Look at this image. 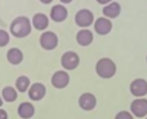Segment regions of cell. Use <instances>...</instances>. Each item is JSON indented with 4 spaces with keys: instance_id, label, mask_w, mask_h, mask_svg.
<instances>
[{
    "instance_id": "obj_10",
    "label": "cell",
    "mask_w": 147,
    "mask_h": 119,
    "mask_svg": "<svg viewBox=\"0 0 147 119\" xmlns=\"http://www.w3.org/2000/svg\"><path fill=\"white\" fill-rule=\"evenodd\" d=\"M96 105H97V99L90 92H85V93H83L79 97V106L83 110H85V112L93 110L96 107Z\"/></svg>"
},
{
    "instance_id": "obj_7",
    "label": "cell",
    "mask_w": 147,
    "mask_h": 119,
    "mask_svg": "<svg viewBox=\"0 0 147 119\" xmlns=\"http://www.w3.org/2000/svg\"><path fill=\"white\" fill-rule=\"evenodd\" d=\"M130 113L133 114V117H137V118L147 117V100L145 97L136 99L130 104Z\"/></svg>"
},
{
    "instance_id": "obj_14",
    "label": "cell",
    "mask_w": 147,
    "mask_h": 119,
    "mask_svg": "<svg viewBox=\"0 0 147 119\" xmlns=\"http://www.w3.org/2000/svg\"><path fill=\"white\" fill-rule=\"evenodd\" d=\"M121 12V7L117 1H111L110 4L105 5L103 9H102V13L105 14V17L111 20V18H117Z\"/></svg>"
},
{
    "instance_id": "obj_15",
    "label": "cell",
    "mask_w": 147,
    "mask_h": 119,
    "mask_svg": "<svg viewBox=\"0 0 147 119\" xmlns=\"http://www.w3.org/2000/svg\"><path fill=\"white\" fill-rule=\"evenodd\" d=\"M17 113H18V115H20V118L30 119V118L34 117V114H35V106H34L30 101L21 102L18 109H17Z\"/></svg>"
},
{
    "instance_id": "obj_24",
    "label": "cell",
    "mask_w": 147,
    "mask_h": 119,
    "mask_svg": "<svg viewBox=\"0 0 147 119\" xmlns=\"http://www.w3.org/2000/svg\"><path fill=\"white\" fill-rule=\"evenodd\" d=\"M52 1L53 0H40V3H43V4H51Z\"/></svg>"
},
{
    "instance_id": "obj_5",
    "label": "cell",
    "mask_w": 147,
    "mask_h": 119,
    "mask_svg": "<svg viewBox=\"0 0 147 119\" xmlns=\"http://www.w3.org/2000/svg\"><path fill=\"white\" fill-rule=\"evenodd\" d=\"M75 23L81 29H88L90 25L94 23V16L86 8L80 9L78 13L75 14Z\"/></svg>"
},
{
    "instance_id": "obj_28",
    "label": "cell",
    "mask_w": 147,
    "mask_h": 119,
    "mask_svg": "<svg viewBox=\"0 0 147 119\" xmlns=\"http://www.w3.org/2000/svg\"><path fill=\"white\" fill-rule=\"evenodd\" d=\"M146 119H147V117H146Z\"/></svg>"
},
{
    "instance_id": "obj_23",
    "label": "cell",
    "mask_w": 147,
    "mask_h": 119,
    "mask_svg": "<svg viewBox=\"0 0 147 119\" xmlns=\"http://www.w3.org/2000/svg\"><path fill=\"white\" fill-rule=\"evenodd\" d=\"M111 1H114V0H97V3H99V4H103V5L110 4Z\"/></svg>"
},
{
    "instance_id": "obj_6",
    "label": "cell",
    "mask_w": 147,
    "mask_h": 119,
    "mask_svg": "<svg viewBox=\"0 0 147 119\" xmlns=\"http://www.w3.org/2000/svg\"><path fill=\"white\" fill-rule=\"evenodd\" d=\"M52 86L57 89H63L69 86L70 83V75L66 70H58L52 75Z\"/></svg>"
},
{
    "instance_id": "obj_2",
    "label": "cell",
    "mask_w": 147,
    "mask_h": 119,
    "mask_svg": "<svg viewBox=\"0 0 147 119\" xmlns=\"http://www.w3.org/2000/svg\"><path fill=\"white\" fill-rule=\"evenodd\" d=\"M96 73L98 76L103 79H110L116 74V65L111 58H107V57H103V58L98 60L96 63Z\"/></svg>"
},
{
    "instance_id": "obj_4",
    "label": "cell",
    "mask_w": 147,
    "mask_h": 119,
    "mask_svg": "<svg viewBox=\"0 0 147 119\" xmlns=\"http://www.w3.org/2000/svg\"><path fill=\"white\" fill-rule=\"evenodd\" d=\"M79 63H80V57H79V54L74 51L65 52L61 57V65L66 71L75 70V69L79 66Z\"/></svg>"
},
{
    "instance_id": "obj_9",
    "label": "cell",
    "mask_w": 147,
    "mask_h": 119,
    "mask_svg": "<svg viewBox=\"0 0 147 119\" xmlns=\"http://www.w3.org/2000/svg\"><path fill=\"white\" fill-rule=\"evenodd\" d=\"M27 93L31 101H40V100H43L45 97L47 88L43 83H34L30 86Z\"/></svg>"
},
{
    "instance_id": "obj_19",
    "label": "cell",
    "mask_w": 147,
    "mask_h": 119,
    "mask_svg": "<svg viewBox=\"0 0 147 119\" xmlns=\"http://www.w3.org/2000/svg\"><path fill=\"white\" fill-rule=\"evenodd\" d=\"M1 97H3V101H7V102H14L16 100L18 99V92L14 87L12 86H7L3 88L1 91Z\"/></svg>"
},
{
    "instance_id": "obj_20",
    "label": "cell",
    "mask_w": 147,
    "mask_h": 119,
    "mask_svg": "<svg viewBox=\"0 0 147 119\" xmlns=\"http://www.w3.org/2000/svg\"><path fill=\"white\" fill-rule=\"evenodd\" d=\"M10 40V34L8 31L0 29V47H5Z\"/></svg>"
},
{
    "instance_id": "obj_18",
    "label": "cell",
    "mask_w": 147,
    "mask_h": 119,
    "mask_svg": "<svg viewBox=\"0 0 147 119\" xmlns=\"http://www.w3.org/2000/svg\"><path fill=\"white\" fill-rule=\"evenodd\" d=\"M31 86V82L30 78L26 75H20L17 79H16V83H14V88L17 89V92L20 93H25V92L28 91Z\"/></svg>"
},
{
    "instance_id": "obj_17",
    "label": "cell",
    "mask_w": 147,
    "mask_h": 119,
    "mask_svg": "<svg viewBox=\"0 0 147 119\" xmlns=\"http://www.w3.org/2000/svg\"><path fill=\"white\" fill-rule=\"evenodd\" d=\"M7 61L10 65H20L23 61V52L17 47H13L7 52Z\"/></svg>"
},
{
    "instance_id": "obj_22",
    "label": "cell",
    "mask_w": 147,
    "mask_h": 119,
    "mask_svg": "<svg viewBox=\"0 0 147 119\" xmlns=\"http://www.w3.org/2000/svg\"><path fill=\"white\" fill-rule=\"evenodd\" d=\"M0 119H8V113L3 107H0Z\"/></svg>"
},
{
    "instance_id": "obj_26",
    "label": "cell",
    "mask_w": 147,
    "mask_h": 119,
    "mask_svg": "<svg viewBox=\"0 0 147 119\" xmlns=\"http://www.w3.org/2000/svg\"><path fill=\"white\" fill-rule=\"evenodd\" d=\"M3 102H4V101H3V97H1V95H0V107L3 106Z\"/></svg>"
},
{
    "instance_id": "obj_13",
    "label": "cell",
    "mask_w": 147,
    "mask_h": 119,
    "mask_svg": "<svg viewBox=\"0 0 147 119\" xmlns=\"http://www.w3.org/2000/svg\"><path fill=\"white\" fill-rule=\"evenodd\" d=\"M31 25L39 31H44L49 26V17L44 13H36L31 20Z\"/></svg>"
},
{
    "instance_id": "obj_12",
    "label": "cell",
    "mask_w": 147,
    "mask_h": 119,
    "mask_svg": "<svg viewBox=\"0 0 147 119\" xmlns=\"http://www.w3.org/2000/svg\"><path fill=\"white\" fill-rule=\"evenodd\" d=\"M69 16L67 8L63 4H56L51 9V20L54 22H63Z\"/></svg>"
},
{
    "instance_id": "obj_3",
    "label": "cell",
    "mask_w": 147,
    "mask_h": 119,
    "mask_svg": "<svg viewBox=\"0 0 147 119\" xmlns=\"http://www.w3.org/2000/svg\"><path fill=\"white\" fill-rule=\"evenodd\" d=\"M40 47L45 51H53L58 46V36L53 31H44L39 39Z\"/></svg>"
},
{
    "instance_id": "obj_16",
    "label": "cell",
    "mask_w": 147,
    "mask_h": 119,
    "mask_svg": "<svg viewBox=\"0 0 147 119\" xmlns=\"http://www.w3.org/2000/svg\"><path fill=\"white\" fill-rule=\"evenodd\" d=\"M76 41H78V44H80L83 47L90 46L92 41H93V33L88 29H81L76 34Z\"/></svg>"
},
{
    "instance_id": "obj_21",
    "label": "cell",
    "mask_w": 147,
    "mask_h": 119,
    "mask_svg": "<svg viewBox=\"0 0 147 119\" xmlns=\"http://www.w3.org/2000/svg\"><path fill=\"white\" fill-rule=\"evenodd\" d=\"M115 119H134V117H133V114L130 112L121 110V112H119L116 115H115Z\"/></svg>"
},
{
    "instance_id": "obj_11",
    "label": "cell",
    "mask_w": 147,
    "mask_h": 119,
    "mask_svg": "<svg viewBox=\"0 0 147 119\" xmlns=\"http://www.w3.org/2000/svg\"><path fill=\"white\" fill-rule=\"evenodd\" d=\"M94 30H96L97 34L99 35H107L110 31L112 30V22L111 20L106 17H99L94 21Z\"/></svg>"
},
{
    "instance_id": "obj_1",
    "label": "cell",
    "mask_w": 147,
    "mask_h": 119,
    "mask_svg": "<svg viewBox=\"0 0 147 119\" xmlns=\"http://www.w3.org/2000/svg\"><path fill=\"white\" fill-rule=\"evenodd\" d=\"M31 30H32V25H31V21L28 17L26 16H18L10 23V35H13L14 38L22 39L26 38L31 34Z\"/></svg>"
},
{
    "instance_id": "obj_8",
    "label": "cell",
    "mask_w": 147,
    "mask_h": 119,
    "mask_svg": "<svg viewBox=\"0 0 147 119\" xmlns=\"http://www.w3.org/2000/svg\"><path fill=\"white\" fill-rule=\"evenodd\" d=\"M130 93L133 96H136L137 99L140 97H143L147 95V80L143 78H137L130 83Z\"/></svg>"
},
{
    "instance_id": "obj_27",
    "label": "cell",
    "mask_w": 147,
    "mask_h": 119,
    "mask_svg": "<svg viewBox=\"0 0 147 119\" xmlns=\"http://www.w3.org/2000/svg\"><path fill=\"white\" fill-rule=\"evenodd\" d=\"M146 60H147V57H146Z\"/></svg>"
},
{
    "instance_id": "obj_25",
    "label": "cell",
    "mask_w": 147,
    "mask_h": 119,
    "mask_svg": "<svg viewBox=\"0 0 147 119\" xmlns=\"http://www.w3.org/2000/svg\"><path fill=\"white\" fill-rule=\"evenodd\" d=\"M59 1H61L62 4H69V3H71L72 0H59Z\"/></svg>"
}]
</instances>
